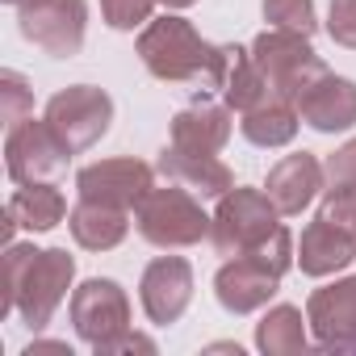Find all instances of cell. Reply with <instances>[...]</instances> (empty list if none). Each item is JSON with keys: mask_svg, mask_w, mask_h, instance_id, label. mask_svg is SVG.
Listing matches in <instances>:
<instances>
[{"mask_svg": "<svg viewBox=\"0 0 356 356\" xmlns=\"http://www.w3.org/2000/svg\"><path fill=\"white\" fill-rule=\"evenodd\" d=\"M327 34H331V42L356 51V0H331V9H327Z\"/></svg>", "mask_w": 356, "mask_h": 356, "instance_id": "cell-28", "label": "cell"}, {"mask_svg": "<svg viewBox=\"0 0 356 356\" xmlns=\"http://www.w3.org/2000/svg\"><path fill=\"white\" fill-rule=\"evenodd\" d=\"M72 151H88L105 138L109 122H113V101L105 88H92V84H72L63 92H55L47 101V113H42Z\"/></svg>", "mask_w": 356, "mask_h": 356, "instance_id": "cell-10", "label": "cell"}, {"mask_svg": "<svg viewBox=\"0 0 356 356\" xmlns=\"http://www.w3.org/2000/svg\"><path fill=\"white\" fill-rule=\"evenodd\" d=\"M264 22L277 26V30H298V34L318 30L314 0H264Z\"/></svg>", "mask_w": 356, "mask_h": 356, "instance_id": "cell-24", "label": "cell"}, {"mask_svg": "<svg viewBox=\"0 0 356 356\" xmlns=\"http://www.w3.org/2000/svg\"><path fill=\"white\" fill-rule=\"evenodd\" d=\"M155 5H159V0H101V17L113 30H134V26L151 22Z\"/></svg>", "mask_w": 356, "mask_h": 356, "instance_id": "cell-27", "label": "cell"}, {"mask_svg": "<svg viewBox=\"0 0 356 356\" xmlns=\"http://www.w3.org/2000/svg\"><path fill=\"white\" fill-rule=\"evenodd\" d=\"M143 67L163 80V84H197L202 97L206 92H222L227 88V72H231V47L206 42L193 22L163 13L151 17L134 42Z\"/></svg>", "mask_w": 356, "mask_h": 356, "instance_id": "cell-1", "label": "cell"}, {"mask_svg": "<svg viewBox=\"0 0 356 356\" xmlns=\"http://www.w3.org/2000/svg\"><path fill=\"white\" fill-rule=\"evenodd\" d=\"M76 277V256L67 248H34V243H9L5 248V298L0 314H17L30 331H42L59 302L67 298Z\"/></svg>", "mask_w": 356, "mask_h": 356, "instance_id": "cell-2", "label": "cell"}, {"mask_svg": "<svg viewBox=\"0 0 356 356\" xmlns=\"http://www.w3.org/2000/svg\"><path fill=\"white\" fill-rule=\"evenodd\" d=\"M323 181H327L323 163H318L310 151H293V155H285V159L273 163L264 193L273 197V206H277L285 218H293V214H302V210L318 197Z\"/></svg>", "mask_w": 356, "mask_h": 356, "instance_id": "cell-16", "label": "cell"}, {"mask_svg": "<svg viewBox=\"0 0 356 356\" xmlns=\"http://www.w3.org/2000/svg\"><path fill=\"white\" fill-rule=\"evenodd\" d=\"M134 227L151 248H193L210 235L214 218L202 210V197L185 185H151V193L134 210Z\"/></svg>", "mask_w": 356, "mask_h": 356, "instance_id": "cell-4", "label": "cell"}, {"mask_svg": "<svg viewBox=\"0 0 356 356\" xmlns=\"http://www.w3.org/2000/svg\"><path fill=\"white\" fill-rule=\"evenodd\" d=\"M298 113L318 134L352 130L356 126V84L335 76V72H323L298 92Z\"/></svg>", "mask_w": 356, "mask_h": 356, "instance_id": "cell-14", "label": "cell"}, {"mask_svg": "<svg viewBox=\"0 0 356 356\" xmlns=\"http://www.w3.org/2000/svg\"><path fill=\"white\" fill-rule=\"evenodd\" d=\"M252 63L260 67L264 84L273 88V97L281 101H293L298 105V92L327 72V63L318 59V51L310 47V34H298V30H277L268 26L264 34L252 38Z\"/></svg>", "mask_w": 356, "mask_h": 356, "instance_id": "cell-6", "label": "cell"}, {"mask_svg": "<svg viewBox=\"0 0 356 356\" xmlns=\"http://www.w3.org/2000/svg\"><path fill=\"white\" fill-rule=\"evenodd\" d=\"M5 5H26V0H5Z\"/></svg>", "mask_w": 356, "mask_h": 356, "instance_id": "cell-32", "label": "cell"}, {"mask_svg": "<svg viewBox=\"0 0 356 356\" xmlns=\"http://www.w3.org/2000/svg\"><path fill=\"white\" fill-rule=\"evenodd\" d=\"M72 147L63 143V134L42 118H26L17 126H9L5 138V168L13 176V185H55L72 163Z\"/></svg>", "mask_w": 356, "mask_h": 356, "instance_id": "cell-7", "label": "cell"}, {"mask_svg": "<svg viewBox=\"0 0 356 356\" xmlns=\"http://www.w3.org/2000/svg\"><path fill=\"white\" fill-rule=\"evenodd\" d=\"M159 5H168V9H189V5H197V0H159Z\"/></svg>", "mask_w": 356, "mask_h": 356, "instance_id": "cell-31", "label": "cell"}, {"mask_svg": "<svg viewBox=\"0 0 356 356\" xmlns=\"http://www.w3.org/2000/svg\"><path fill=\"white\" fill-rule=\"evenodd\" d=\"M34 109V88L26 84V76L17 72H0V113H5V126L26 122Z\"/></svg>", "mask_w": 356, "mask_h": 356, "instance_id": "cell-25", "label": "cell"}, {"mask_svg": "<svg viewBox=\"0 0 356 356\" xmlns=\"http://www.w3.org/2000/svg\"><path fill=\"white\" fill-rule=\"evenodd\" d=\"M306 323L298 306H273L260 323H256V348L264 356H302L310 348L306 339Z\"/></svg>", "mask_w": 356, "mask_h": 356, "instance_id": "cell-22", "label": "cell"}, {"mask_svg": "<svg viewBox=\"0 0 356 356\" xmlns=\"http://www.w3.org/2000/svg\"><path fill=\"white\" fill-rule=\"evenodd\" d=\"M138 298H143V310L155 327H168L176 323L189 302H193V268L185 256H159L143 268V281H138Z\"/></svg>", "mask_w": 356, "mask_h": 356, "instance_id": "cell-13", "label": "cell"}, {"mask_svg": "<svg viewBox=\"0 0 356 356\" xmlns=\"http://www.w3.org/2000/svg\"><path fill=\"white\" fill-rule=\"evenodd\" d=\"M293 260H298V252H293L289 227H281L273 235V243H264L260 252L227 256V264L214 273V298H218V306L227 314H252V310L268 306V298L281 289V277L289 273Z\"/></svg>", "mask_w": 356, "mask_h": 356, "instance_id": "cell-3", "label": "cell"}, {"mask_svg": "<svg viewBox=\"0 0 356 356\" xmlns=\"http://www.w3.org/2000/svg\"><path fill=\"white\" fill-rule=\"evenodd\" d=\"M231 105L222 101H193L189 109H181L172 118V147L193 151V155H218L231 143Z\"/></svg>", "mask_w": 356, "mask_h": 356, "instance_id": "cell-17", "label": "cell"}, {"mask_svg": "<svg viewBox=\"0 0 356 356\" xmlns=\"http://www.w3.org/2000/svg\"><path fill=\"white\" fill-rule=\"evenodd\" d=\"M72 327L92 352H101L105 343L126 335L130 331V298H126V289L118 281H109V277H92L80 289H72Z\"/></svg>", "mask_w": 356, "mask_h": 356, "instance_id": "cell-9", "label": "cell"}, {"mask_svg": "<svg viewBox=\"0 0 356 356\" xmlns=\"http://www.w3.org/2000/svg\"><path fill=\"white\" fill-rule=\"evenodd\" d=\"M222 101H227L235 113H248V109H260V105H268V101H281V97H273V88L264 84L260 67L252 63V51H243V47H231V72H227Z\"/></svg>", "mask_w": 356, "mask_h": 356, "instance_id": "cell-23", "label": "cell"}, {"mask_svg": "<svg viewBox=\"0 0 356 356\" xmlns=\"http://www.w3.org/2000/svg\"><path fill=\"white\" fill-rule=\"evenodd\" d=\"M318 218L335 222L339 231H348V235L356 239V185H327V189H323Z\"/></svg>", "mask_w": 356, "mask_h": 356, "instance_id": "cell-26", "label": "cell"}, {"mask_svg": "<svg viewBox=\"0 0 356 356\" xmlns=\"http://www.w3.org/2000/svg\"><path fill=\"white\" fill-rule=\"evenodd\" d=\"M281 227H285L281 210L273 206V197L264 189L235 185L231 193L218 197L210 243H214L218 256H243V252H260L264 243H273V235Z\"/></svg>", "mask_w": 356, "mask_h": 356, "instance_id": "cell-5", "label": "cell"}, {"mask_svg": "<svg viewBox=\"0 0 356 356\" xmlns=\"http://www.w3.org/2000/svg\"><path fill=\"white\" fill-rule=\"evenodd\" d=\"M155 172L172 185H185L189 193H197L202 202L206 197H222L235 189V172L218 159V155H193V151H181V147H163L159 159H155Z\"/></svg>", "mask_w": 356, "mask_h": 356, "instance_id": "cell-15", "label": "cell"}, {"mask_svg": "<svg viewBox=\"0 0 356 356\" xmlns=\"http://www.w3.org/2000/svg\"><path fill=\"white\" fill-rule=\"evenodd\" d=\"M306 318L318 352H356V277L314 289L306 302Z\"/></svg>", "mask_w": 356, "mask_h": 356, "instance_id": "cell-12", "label": "cell"}, {"mask_svg": "<svg viewBox=\"0 0 356 356\" xmlns=\"http://www.w3.org/2000/svg\"><path fill=\"white\" fill-rule=\"evenodd\" d=\"M67 227H72V239L84 248V252H113L126 231H130V210H118V206H101V202H84L67 214Z\"/></svg>", "mask_w": 356, "mask_h": 356, "instance_id": "cell-20", "label": "cell"}, {"mask_svg": "<svg viewBox=\"0 0 356 356\" xmlns=\"http://www.w3.org/2000/svg\"><path fill=\"white\" fill-rule=\"evenodd\" d=\"M67 214V202L55 185H17L9 206H5V248L13 243L17 227L42 235V231H55Z\"/></svg>", "mask_w": 356, "mask_h": 356, "instance_id": "cell-18", "label": "cell"}, {"mask_svg": "<svg viewBox=\"0 0 356 356\" xmlns=\"http://www.w3.org/2000/svg\"><path fill=\"white\" fill-rule=\"evenodd\" d=\"M17 26L26 42L42 47L55 59H72L84 47L88 5L84 0H26V5H17Z\"/></svg>", "mask_w": 356, "mask_h": 356, "instance_id": "cell-8", "label": "cell"}, {"mask_svg": "<svg viewBox=\"0 0 356 356\" xmlns=\"http://www.w3.org/2000/svg\"><path fill=\"white\" fill-rule=\"evenodd\" d=\"M151 185H155V168L134 155L97 159L76 172V193L84 202H101V206H118V210H138V202L151 193Z\"/></svg>", "mask_w": 356, "mask_h": 356, "instance_id": "cell-11", "label": "cell"}, {"mask_svg": "<svg viewBox=\"0 0 356 356\" xmlns=\"http://www.w3.org/2000/svg\"><path fill=\"white\" fill-rule=\"evenodd\" d=\"M298 126H302V113H298L293 101H268V105H260V109L239 113V130H243V138H248L252 147H264V151L293 143Z\"/></svg>", "mask_w": 356, "mask_h": 356, "instance_id": "cell-21", "label": "cell"}, {"mask_svg": "<svg viewBox=\"0 0 356 356\" xmlns=\"http://www.w3.org/2000/svg\"><path fill=\"white\" fill-rule=\"evenodd\" d=\"M122 352H155V339H147V335H138V331H126V335H118L113 343H105L97 356H122Z\"/></svg>", "mask_w": 356, "mask_h": 356, "instance_id": "cell-30", "label": "cell"}, {"mask_svg": "<svg viewBox=\"0 0 356 356\" xmlns=\"http://www.w3.org/2000/svg\"><path fill=\"white\" fill-rule=\"evenodd\" d=\"M323 172H327V185H356V138H348L335 155H327Z\"/></svg>", "mask_w": 356, "mask_h": 356, "instance_id": "cell-29", "label": "cell"}, {"mask_svg": "<svg viewBox=\"0 0 356 356\" xmlns=\"http://www.w3.org/2000/svg\"><path fill=\"white\" fill-rule=\"evenodd\" d=\"M356 260V239L348 231H339L335 222L327 218H314L306 231H302V243H298V264L306 277H331L339 268H348Z\"/></svg>", "mask_w": 356, "mask_h": 356, "instance_id": "cell-19", "label": "cell"}]
</instances>
